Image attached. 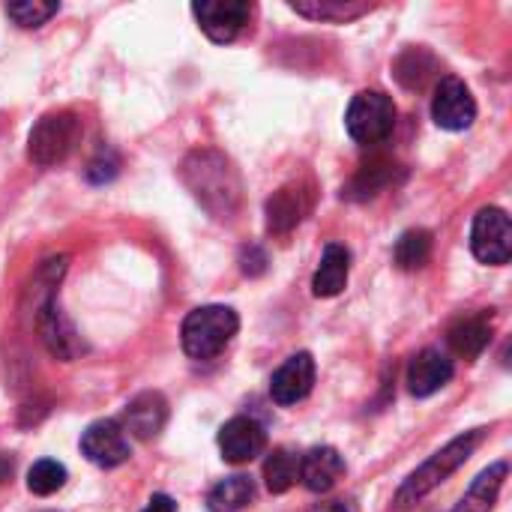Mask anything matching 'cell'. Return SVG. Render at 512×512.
I'll use <instances>...</instances> for the list:
<instances>
[{
	"label": "cell",
	"mask_w": 512,
	"mask_h": 512,
	"mask_svg": "<svg viewBox=\"0 0 512 512\" xmlns=\"http://www.w3.org/2000/svg\"><path fill=\"white\" fill-rule=\"evenodd\" d=\"M183 183L198 198V204L216 219H231L240 207V174L216 150L192 153L183 162Z\"/></svg>",
	"instance_id": "obj_1"
},
{
	"label": "cell",
	"mask_w": 512,
	"mask_h": 512,
	"mask_svg": "<svg viewBox=\"0 0 512 512\" xmlns=\"http://www.w3.org/2000/svg\"><path fill=\"white\" fill-rule=\"evenodd\" d=\"M480 441H483V429H474V432H465V435L453 438L444 450H438L426 465H420L402 483V489L396 492V510H408V507L420 504L432 489H438L450 474H456L471 459V453L477 450Z\"/></svg>",
	"instance_id": "obj_2"
},
{
	"label": "cell",
	"mask_w": 512,
	"mask_h": 512,
	"mask_svg": "<svg viewBox=\"0 0 512 512\" xmlns=\"http://www.w3.org/2000/svg\"><path fill=\"white\" fill-rule=\"evenodd\" d=\"M237 330H240V318L234 309L201 306V309L186 315L183 330H180V342L192 360H213L231 345Z\"/></svg>",
	"instance_id": "obj_3"
},
{
	"label": "cell",
	"mask_w": 512,
	"mask_h": 512,
	"mask_svg": "<svg viewBox=\"0 0 512 512\" xmlns=\"http://www.w3.org/2000/svg\"><path fill=\"white\" fill-rule=\"evenodd\" d=\"M81 132H84V126L75 111H51V114L39 117L36 126L30 129L27 156L42 168L60 165L81 144Z\"/></svg>",
	"instance_id": "obj_4"
},
{
	"label": "cell",
	"mask_w": 512,
	"mask_h": 512,
	"mask_svg": "<svg viewBox=\"0 0 512 512\" xmlns=\"http://www.w3.org/2000/svg\"><path fill=\"white\" fill-rule=\"evenodd\" d=\"M345 129L363 147H375L387 141L390 132L396 129V102L381 90L357 93L345 111Z\"/></svg>",
	"instance_id": "obj_5"
},
{
	"label": "cell",
	"mask_w": 512,
	"mask_h": 512,
	"mask_svg": "<svg viewBox=\"0 0 512 512\" xmlns=\"http://www.w3.org/2000/svg\"><path fill=\"white\" fill-rule=\"evenodd\" d=\"M471 249H474L477 261H483V264H489V267H504V264H510L512 228L510 216H507L501 207H483V210L474 216Z\"/></svg>",
	"instance_id": "obj_6"
},
{
	"label": "cell",
	"mask_w": 512,
	"mask_h": 512,
	"mask_svg": "<svg viewBox=\"0 0 512 512\" xmlns=\"http://www.w3.org/2000/svg\"><path fill=\"white\" fill-rule=\"evenodd\" d=\"M192 15L213 42L228 45L249 27L255 6L246 0H201L192 6Z\"/></svg>",
	"instance_id": "obj_7"
},
{
	"label": "cell",
	"mask_w": 512,
	"mask_h": 512,
	"mask_svg": "<svg viewBox=\"0 0 512 512\" xmlns=\"http://www.w3.org/2000/svg\"><path fill=\"white\" fill-rule=\"evenodd\" d=\"M432 117L441 129H450V132H462L477 120V102L462 78L456 75L441 78L435 99H432Z\"/></svg>",
	"instance_id": "obj_8"
},
{
	"label": "cell",
	"mask_w": 512,
	"mask_h": 512,
	"mask_svg": "<svg viewBox=\"0 0 512 512\" xmlns=\"http://www.w3.org/2000/svg\"><path fill=\"white\" fill-rule=\"evenodd\" d=\"M81 453L96 468H117V465H123L132 456L129 438H126V432H123V426L117 420H96V423H90L84 429V435H81Z\"/></svg>",
	"instance_id": "obj_9"
},
{
	"label": "cell",
	"mask_w": 512,
	"mask_h": 512,
	"mask_svg": "<svg viewBox=\"0 0 512 512\" xmlns=\"http://www.w3.org/2000/svg\"><path fill=\"white\" fill-rule=\"evenodd\" d=\"M267 447V432L258 420L252 417H231L219 429V450L222 459L231 465H246L255 456H261Z\"/></svg>",
	"instance_id": "obj_10"
},
{
	"label": "cell",
	"mask_w": 512,
	"mask_h": 512,
	"mask_svg": "<svg viewBox=\"0 0 512 512\" xmlns=\"http://www.w3.org/2000/svg\"><path fill=\"white\" fill-rule=\"evenodd\" d=\"M312 387H315V360L309 351H300L273 372L270 396L276 405H297L312 393Z\"/></svg>",
	"instance_id": "obj_11"
},
{
	"label": "cell",
	"mask_w": 512,
	"mask_h": 512,
	"mask_svg": "<svg viewBox=\"0 0 512 512\" xmlns=\"http://www.w3.org/2000/svg\"><path fill=\"white\" fill-rule=\"evenodd\" d=\"M453 372L456 369L447 354H441L438 348H426L408 366V390L417 399L435 396L438 390H444L453 381Z\"/></svg>",
	"instance_id": "obj_12"
},
{
	"label": "cell",
	"mask_w": 512,
	"mask_h": 512,
	"mask_svg": "<svg viewBox=\"0 0 512 512\" xmlns=\"http://www.w3.org/2000/svg\"><path fill=\"white\" fill-rule=\"evenodd\" d=\"M168 423V402L162 393L156 390H147L141 396H135L129 405H126V414H123V432H129L132 438L138 441H150L156 438Z\"/></svg>",
	"instance_id": "obj_13"
},
{
	"label": "cell",
	"mask_w": 512,
	"mask_h": 512,
	"mask_svg": "<svg viewBox=\"0 0 512 512\" xmlns=\"http://www.w3.org/2000/svg\"><path fill=\"white\" fill-rule=\"evenodd\" d=\"M309 210H312V192L309 189H303L300 183L282 186L267 201V231L270 234H291L306 219Z\"/></svg>",
	"instance_id": "obj_14"
},
{
	"label": "cell",
	"mask_w": 512,
	"mask_h": 512,
	"mask_svg": "<svg viewBox=\"0 0 512 512\" xmlns=\"http://www.w3.org/2000/svg\"><path fill=\"white\" fill-rule=\"evenodd\" d=\"M36 327H39V336H42L45 348H48L57 360H72V357L81 351V342H78L72 324H69V321L63 318V312L57 309L51 291L45 294V300H42V306H39Z\"/></svg>",
	"instance_id": "obj_15"
},
{
	"label": "cell",
	"mask_w": 512,
	"mask_h": 512,
	"mask_svg": "<svg viewBox=\"0 0 512 512\" xmlns=\"http://www.w3.org/2000/svg\"><path fill=\"white\" fill-rule=\"evenodd\" d=\"M342 477H345V459L339 456L336 447H312L306 456H300V483L309 492L324 495Z\"/></svg>",
	"instance_id": "obj_16"
},
{
	"label": "cell",
	"mask_w": 512,
	"mask_h": 512,
	"mask_svg": "<svg viewBox=\"0 0 512 512\" xmlns=\"http://www.w3.org/2000/svg\"><path fill=\"white\" fill-rule=\"evenodd\" d=\"M447 342L453 348L456 357L474 363L492 342V318L489 315H468V318H459L450 333H447Z\"/></svg>",
	"instance_id": "obj_17"
},
{
	"label": "cell",
	"mask_w": 512,
	"mask_h": 512,
	"mask_svg": "<svg viewBox=\"0 0 512 512\" xmlns=\"http://www.w3.org/2000/svg\"><path fill=\"white\" fill-rule=\"evenodd\" d=\"M351 276V252L339 243H330L321 255V264L312 276V291L315 297H336L345 291Z\"/></svg>",
	"instance_id": "obj_18"
},
{
	"label": "cell",
	"mask_w": 512,
	"mask_h": 512,
	"mask_svg": "<svg viewBox=\"0 0 512 512\" xmlns=\"http://www.w3.org/2000/svg\"><path fill=\"white\" fill-rule=\"evenodd\" d=\"M507 474H510V468H507V462H498V465H492V468H486L477 480H474V486L468 489V495L456 504V510L453 512H492L495 510V504H498V495H501V489H504V480H507Z\"/></svg>",
	"instance_id": "obj_19"
},
{
	"label": "cell",
	"mask_w": 512,
	"mask_h": 512,
	"mask_svg": "<svg viewBox=\"0 0 512 512\" xmlns=\"http://www.w3.org/2000/svg\"><path fill=\"white\" fill-rule=\"evenodd\" d=\"M291 9L297 15H306L312 21H354L366 12H372L375 6L372 3H363V0H300V3H291Z\"/></svg>",
	"instance_id": "obj_20"
},
{
	"label": "cell",
	"mask_w": 512,
	"mask_h": 512,
	"mask_svg": "<svg viewBox=\"0 0 512 512\" xmlns=\"http://www.w3.org/2000/svg\"><path fill=\"white\" fill-rule=\"evenodd\" d=\"M255 501V483L243 474L225 477L222 483H216L207 495V507L210 512H240Z\"/></svg>",
	"instance_id": "obj_21"
},
{
	"label": "cell",
	"mask_w": 512,
	"mask_h": 512,
	"mask_svg": "<svg viewBox=\"0 0 512 512\" xmlns=\"http://www.w3.org/2000/svg\"><path fill=\"white\" fill-rule=\"evenodd\" d=\"M432 246H435V237L429 228H411L405 231L399 240H396V249H393V261L399 270H423L432 258Z\"/></svg>",
	"instance_id": "obj_22"
},
{
	"label": "cell",
	"mask_w": 512,
	"mask_h": 512,
	"mask_svg": "<svg viewBox=\"0 0 512 512\" xmlns=\"http://www.w3.org/2000/svg\"><path fill=\"white\" fill-rule=\"evenodd\" d=\"M264 480L273 495H285L300 483V456L291 447H276L264 462Z\"/></svg>",
	"instance_id": "obj_23"
},
{
	"label": "cell",
	"mask_w": 512,
	"mask_h": 512,
	"mask_svg": "<svg viewBox=\"0 0 512 512\" xmlns=\"http://www.w3.org/2000/svg\"><path fill=\"white\" fill-rule=\"evenodd\" d=\"M435 72H438V60L426 48H408L396 60V78L408 90H423Z\"/></svg>",
	"instance_id": "obj_24"
},
{
	"label": "cell",
	"mask_w": 512,
	"mask_h": 512,
	"mask_svg": "<svg viewBox=\"0 0 512 512\" xmlns=\"http://www.w3.org/2000/svg\"><path fill=\"white\" fill-rule=\"evenodd\" d=\"M66 468L60 465V462H54V459H42V462H36L30 471H27V489L33 492V495H39V498H48V495H54V492H60L63 486H66Z\"/></svg>",
	"instance_id": "obj_25"
},
{
	"label": "cell",
	"mask_w": 512,
	"mask_h": 512,
	"mask_svg": "<svg viewBox=\"0 0 512 512\" xmlns=\"http://www.w3.org/2000/svg\"><path fill=\"white\" fill-rule=\"evenodd\" d=\"M57 9H60V3L24 0V3H9V6H6V15H9L18 27L30 30V27H42L51 15H57Z\"/></svg>",
	"instance_id": "obj_26"
},
{
	"label": "cell",
	"mask_w": 512,
	"mask_h": 512,
	"mask_svg": "<svg viewBox=\"0 0 512 512\" xmlns=\"http://www.w3.org/2000/svg\"><path fill=\"white\" fill-rule=\"evenodd\" d=\"M393 165H366L357 177H354V183H351V189H348V195L351 198H372V195H378V189L381 186H387L390 180H393V171H390Z\"/></svg>",
	"instance_id": "obj_27"
},
{
	"label": "cell",
	"mask_w": 512,
	"mask_h": 512,
	"mask_svg": "<svg viewBox=\"0 0 512 512\" xmlns=\"http://www.w3.org/2000/svg\"><path fill=\"white\" fill-rule=\"evenodd\" d=\"M117 168H120V159L114 156V150H99V156L96 159H90V165H87V180L90 183H108V180H114L117 177Z\"/></svg>",
	"instance_id": "obj_28"
},
{
	"label": "cell",
	"mask_w": 512,
	"mask_h": 512,
	"mask_svg": "<svg viewBox=\"0 0 512 512\" xmlns=\"http://www.w3.org/2000/svg\"><path fill=\"white\" fill-rule=\"evenodd\" d=\"M240 270H243L246 276H261V273L267 270V255H264V249H261V246H246L243 255H240Z\"/></svg>",
	"instance_id": "obj_29"
},
{
	"label": "cell",
	"mask_w": 512,
	"mask_h": 512,
	"mask_svg": "<svg viewBox=\"0 0 512 512\" xmlns=\"http://www.w3.org/2000/svg\"><path fill=\"white\" fill-rule=\"evenodd\" d=\"M141 512H177V504H174L168 495H153V498H150V504H147Z\"/></svg>",
	"instance_id": "obj_30"
},
{
	"label": "cell",
	"mask_w": 512,
	"mask_h": 512,
	"mask_svg": "<svg viewBox=\"0 0 512 512\" xmlns=\"http://www.w3.org/2000/svg\"><path fill=\"white\" fill-rule=\"evenodd\" d=\"M312 512H357V504H354V501H348V498H339V501L318 504Z\"/></svg>",
	"instance_id": "obj_31"
}]
</instances>
